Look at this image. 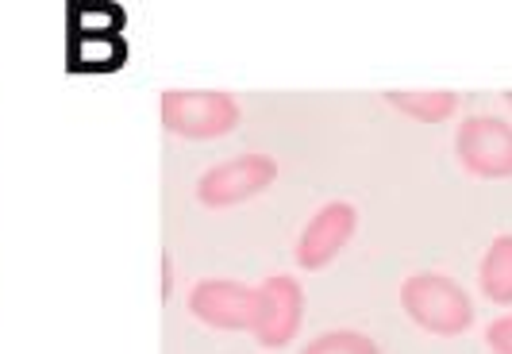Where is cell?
<instances>
[{"label": "cell", "mask_w": 512, "mask_h": 354, "mask_svg": "<svg viewBox=\"0 0 512 354\" xmlns=\"http://www.w3.org/2000/svg\"><path fill=\"white\" fill-rule=\"evenodd\" d=\"M397 304L416 328L436 339H459L478 320V308H474V297L466 293V285L439 270L409 274L397 289Z\"/></svg>", "instance_id": "1"}, {"label": "cell", "mask_w": 512, "mask_h": 354, "mask_svg": "<svg viewBox=\"0 0 512 354\" xmlns=\"http://www.w3.org/2000/svg\"><path fill=\"white\" fill-rule=\"evenodd\" d=\"M158 120L174 139L208 143L224 139L243 124V104L224 89H162Z\"/></svg>", "instance_id": "2"}, {"label": "cell", "mask_w": 512, "mask_h": 354, "mask_svg": "<svg viewBox=\"0 0 512 354\" xmlns=\"http://www.w3.org/2000/svg\"><path fill=\"white\" fill-rule=\"evenodd\" d=\"M282 174L278 158L274 154H262V151H243V154H231V158H220L212 162L205 174L197 177L193 185V197L201 208H235V204H247L262 197L274 181Z\"/></svg>", "instance_id": "3"}, {"label": "cell", "mask_w": 512, "mask_h": 354, "mask_svg": "<svg viewBox=\"0 0 512 354\" xmlns=\"http://www.w3.org/2000/svg\"><path fill=\"white\" fill-rule=\"evenodd\" d=\"M455 158L478 181H509L512 177V124L505 116H466L455 127Z\"/></svg>", "instance_id": "4"}, {"label": "cell", "mask_w": 512, "mask_h": 354, "mask_svg": "<svg viewBox=\"0 0 512 354\" xmlns=\"http://www.w3.org/2000/svg\"><path fill=\"white\" fill-rule=\"evenodd\" d=\"M305 328V285L293 274H270L258 285L255 343L262 351H285Z\"/></svg>", "instance_id": "5"}, {"label": "cell", "mask_w": 512, "mask_h": 354, "mask_svg": "<svg viewBox=\"0 0 512 354\" xmlns=\"http://www.w3.org/2000/svg\"><path fill=\"white\" fill-rule=\"evenodd\" d=\"M359 235V208L351 201H328L320 204L305 220V228L293 243V258L308 274L328 270L339 254L351 247V239Z\"/></svg>", "instance_id": "6"}, {"label": "cell", "mask_w": 512, "mask_h": 354, "mask_svg": "<svg viewBox=\"0 0 512 354\" xmlns=\"http://www.w3.org/2000/svg\"><path fill=\"white\" fill-rule=\"evenodd\" d=\"M185 308L197 324L212 331H251L258 316V285L235 278H201L189 289Z\"/></svg>", "instance_id": "7"}, {"label": "cell", "mask_w": 512, "mask_h": 354, "mask_svg": "<svg viewBox=\"0 0 512 354\" xmlns=\"http://www.w3.org/2000/svg\"><path fill=\"white\" fill-rule=\"evenodd\" d=\"M478 289L489 304L512 308V231H501L489 239L478 262Z\"/></svg>", "instance_id": "8"}, {"label": "cell", "mask_w": 512, "mask_h": 354, "mask_svg": "<svg viewBox=\"0 0 512 354\" xmlns=\"http://www.w3.org/2000/svg\"><path fill=\"white\" fill-rule=\"evenodd\" d=\"M385 104L397 108L401 116H409L416 124H447L459 112V93L451 89H389Z\"/></svg>", "instance_id": "9"}, {"label": "cell", "mask_w": 512, "mask_h": 354, "mask_svg": "<svg viewBox=\"0 0 512 354\" xmlns=\"http://www.w3.org/2000/svg\"><path fill=\"white\" fill-rule=\"evenodd\" d=\"M301 354H382V347L359 328H332L312 335Z\"/></svg>", "instance_id": "10"}, {"label": "cell", "mask_w": 512, "mask_h": 354, "mask_svg": "<svg viewBox=\"0 0 512 354\" xmlns=\"http://www.w3.org/2000/svg\"><path fill=\"white\" fill-rule=\"evenodd\" d=\"M486 347L493 354H512V312H501L486 324Z\"/></svg>", "instance_id": "11"}, {"label": "cell", "mask_w": 512, "mask_h": 354, "mask_svg": "<svg viewBox=\"0 0 512 354\" xmlns=\"http://www.w3.org/2000/svg\"><path fill=\"white\" fill-rule=\"evenodd\" d=\"M505 104H512V89H509V93H505Z\"/></svg>", "instance_id": "12"}]
</instances>
